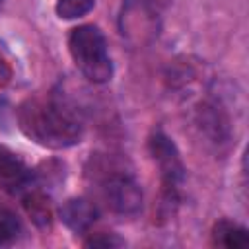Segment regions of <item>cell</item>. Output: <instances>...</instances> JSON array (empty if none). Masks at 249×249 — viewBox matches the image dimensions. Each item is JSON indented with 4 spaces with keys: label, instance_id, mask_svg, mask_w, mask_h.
<instances>
[{
    "label": "cell",
    "instance_id": "obj_6",
    "mask_svg": "<svg viewBox=\"0 0 249 249\" xmlns=\"http://www.w3.org/2000/svg\"><path fill=\"white\" fill-rule=\"evenodd\" d=\"M58 218L72 233L86 235L89 231V228L97 222L99 208L89 198L74 196V198H68L66 202H62V206L58 208Z\"/></svg>",
    "mask_w": 249,
    "mask_h": 249
},
{
    "label": "cell",
    "instance_id": "obj_1",
    "mask_svg": "<svg viewBox=\"0 0 249 249\" xmlns=\"http://www.w3.org/2000/svg\"><path fill=\"white\" fill-rule=\"evenodd\" d=\"M19 130L35 144L64 150L80 142L84 123L74 103L60 93L31 95L16 111Z\"/></svg>",
    "mask_w": 249,
    "mask_h": 249
},
{
    "label": "cell",
    "instance_id": "obj_5",
    "mask_svg": "<svg viewBox=\"0 0 249 249\" xmlns=\"http://www.w3.org/2000/svg\"><path fill=\"white\" fill-rule=\"evenodd\" d=\"M0 187L14 196L37 187V173L8 148H0Z\"/></svg>",
    "mask_w": 249,
    "mask_h": 249
},
{
    "label": "cell",
    "instance_id": "obj_2",
    "mask_svg": "<svg viewBox=\"0 0 249 249\" xmlns=\"http://www.w3.org/2000/svg\"><path fill=\"white\" fill-rule=\"evenodd\" d=\"M68 51L76 68L89 82L107 84L113 78L115 66L109 56L107 39L97 25L84 23L74 27L68 35Z\"/></svg>",
    "mask_w": 249,
    "mask_h": 249
},
{
    "label": "cell",
    "instance_id": "obj_9",
    "mask_svg": "<svg viewBox=\"0 0 249 249\" xmlns=\"http://www.w3.org/2000/svg\"><path fill=\"white\" fill-rule=\"evenodd\" d=\"M19 198H21V202H23L25 212H27L29 218L33 220V224H37L39 228H47V226H51V218H53V214H51L49 198H47L37 187L29 189V191H27L25 195H21Z\"/></svg>",
    "mask_w": 249,
    "mask_h": 249
},
{
    "label": "cell",
    "instance_id": "obj_8",
    "mask_svg": "<svg viewBox=\"0 0 249 249\" xmlns=\"http://www.w3.org/2000/svg\"><path fill=\"white\" fill-rule=\"evenodd\" d=\"M212 237V245L216 247H226V249H241L249 245V231L245 226L231 222V220H218L212 226L210 231Z\"/></svg>",
    "mask_w": 249,
    "mask_h": 249
},
{
    "label": "cell",
    "instance_id": "obj_12",
    "mask_svg": "<svg viewBox=\"0 0 249 249\" xmlns=\"http://www.w3.org/2000/svg\"><path fill=\"white\" fill-rule=\"evenodd\" d=\"M84 245L86 247H105V249H111V247H123L124 239H121L117 233L99 231V233H91L88 239H84Z\"/></svg>",
    "mask_w": 249,
    "mask_h": 249
},
{
    "label": "cell",
    "instance_id": "obj_10",
    "mask_svg": "<svg viewBox=\"0 0 249 249\" xmlns=\"http://www.w3.org/2000/svg\"><path fill=\"white\" fill-rule=\"evenodd\" d=\"M95 6V0H56L54 12L60 19H78L89 14Z\"/></svg>",
    "mask_w": 249,
    "mask_h": 249
},
{
    "label": "cell",
    "instance_id": "obj_13",
    "mask_svg": "<svg viewBox=\"0 0 249 249\" xmlns=\"http://www.w3.org/2000/svg\"><path fill=\"white\" fill-rule=\"evenodd\" d=\"M2 6H4V0H0V10H2Z\"/></svg>",
    "mask_w": 249,
    "mask_h": 249
},
{
    "label": "cell",
    "instance_id": "obj_11",
    "mask_svg": "<svg viewBox=\"0 0 249 249\" xmlns=\"http://www.w3.org/2000/svg\"><path fill=\"white\" fill-rule=\"evenodd\" d=\"M19 233H21L19 218L8 208H0V245L14 243L19 237Z\"/></svg>",
    "mask_w": 249,
    "mask_h": 249
},
{
    "label": "cell",
    "instance_id": "obj_3",
    "mask_svg": "<svg viewBox=\"0 0 249 249\" xmlns=\"http://www.w3.org/2000/svg\"><path fill=\"white\" fill-rule=\"evenodd\" d=\"M148 150L154 163L158 165L161 179V208H167L171 212L181 200V187L187 175L185 163L175 142L160 128L150 134Z\"/></svg>",
    "mask_w": 249,
    "mask_h": 249
},
{
    "label": "cell",
    "instance_id": "obj_4",
    "mask_svg": "<svg viewBox=\"0 0 249 249\" xmlns=\"http://www.w3.org/2000/svg\"><path fill=\"white\" fill-rule=\"evenodd\" d=\"M99 191L107 208L117 216H136L142 210V189L132 173L111 169L99 179Z\"/></svg>",
    "mask_w": 249,
    "mask_h": 249
},
{
    "label": "cell",
    "instance_id": "obj_7",
    "mask_svg": "<svg viewBox=\"0 0 249 249\" xmlns=\"http://www.w3.org/2000/svg\"><path fill=\"white\" fill-rule=\"evenodd\" d=\"M200 130L214 142H224L230 136V123L224 109L216 101H204L196 113Z\"/></svg>",
    "mask_w": 249,
    "mask_h": 249
}]
</instances>
